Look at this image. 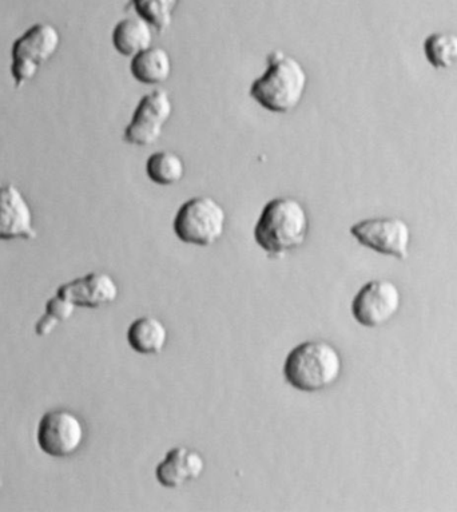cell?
<instances>
[{
    "label": "cell",
    "mask_w": 457,
    "mask_h": 512,
    "mask_svg": "<svg viewBox=\"0 0 457 512\" xmlns=\"http://www.w3.org/2000/svg\"><path fill=\"white\" fill-rule=\"evenodd\" d=\"M307 86L308 74L301 62L274 50L266 58L265 73L250 86L249 95L270 113L288 114L300 105Z\"/></svg>",
    "instance_id": "6da1fadb"
},
{
    "label": "cell",
    "mask_w": 457,
    "mask_h": 512,
    "mask_svg": "<svg viewBox=\"0 0 457 512\" xmlns=\"http://www.w3.org/2000/svg\"><path fill=\"white\" fill-rule=\"evenodd\" d=\"M309 216L293 197H277L264 206L254 226V241L272 257L284 256L307 241Z\"/></svg>",
    "instance_id": "7a4b0ae2"
},
{
    "label": "cell",
    "mask_w": 457,
    "mask_h": 512,
    "mask_svg": "<svg viewBox=\"0 0 457 512\" xmlns=\"http://www.w3.org/2000/svg\"><path fill=\"white\" fill-rule=\"evenodd\" d=\"M343 359L331 343L321 340L305 341L293 348L286 357V383L301 392L327 390L340 379Z\"/></svg>",
    "instance_id": "3957f363"
},
{
    "label": "cell",
    "mask_w": 457,
    "mask_h": 512,
    "mask_svg": "<svg viewBox=\"0 0 457 512\" xmlns=\"http://www.w3.org/2000/svg\"><path fill=\"white\" fill-rule=\"evenodd\" d=\"M225 209L220 202L209 196L190 198L178 209L173 221V230L184 244L208 248L224 236Z\"/></svg>",
    "instance_id": "277c9868"
},
{
    "label": "cell",
    "mask_w": 457,
    "mask_h": 512,
    "mask_svg": "<svg viewBox=\"0 0 457 512\" xmlns=\"http://www.w3.org/2000/svg\"><path fill=\"white\" fill-rule=\"evenodd\" d=\"M62 37L51 23L31 26L14 42L11 49V75L18 89L37 77L39 69L57 54Z\"/></svg>",
    "instance_id": "5b68a950"
},
{
    "label": "cell",
    "mask_w": 457,
    "mask_h": 512,
    "mask_svg": "<svg viewBox=\"0 0 457 512\" xmlns=\"http://www.w3.org/2000/svg\"><path fill=\"white\" fill-rule=\"evenodd\" d=\"M174 111L173 101L168 91L156 89L143 95L135 107L133 117L126 126L123 138L134 146L156 144L164 134Z\"/></svg>",
    "instance_id": "8992f818"
},
{
    "label": "cell",
    "mask_w": 457,
    "mask_h": 512,
    "mask_svg": "<svg viewBox=\"0 0 457 512\" xmlns=\"http://www.w3.org/2000/svg\"><path fill=\"white\" fill-rule=\"evenodd\" d=\"M85 438V424L71 411H49L39 420L38 446L53 458H69L77 454Z\"/></svg>",
    "instance_id": "52a82bcc"
},
{
    "label": "cell",
    "mask_w": 457,
    "mask_h": 512,
    "mask_svg": "<svg viewBox=\"0 0 457 512\" xmlns=\"http://www.w3.org/2000/svg\"><path fill=\"white\" fill-rule=\"evenodd\" d=\"M351 234L365 248L384 256L399 260H407L409 257L411 229L401 218H367L353 224Z\"/></svg>",
    "instance_id": "ba28073f"
},
{
    "label": "cell",
    "mask_w": 457,
    "mask_h": 512,
    "mask_svg": "<svg viewBox=\"0 0 457 512\" xmlns=\"http://www.w3.org/2000/svg\"><path fill=\"white\" fill-rule=\"evenodd\" d=\"M401 307L399 287L391 280H372L357 292L352 315L363 327L379 328L388 324Z\"/></svg>",
    "instance_id": "9c48e42d"
},
{
    "label": "cell",
    "mask_w": 457,
    "mask_h": 512,
    "mask_svg": "<svg viewBox=\"0 0 457 512\" xmlns=\"http://www.w3.org/2000/svg\"><path fill=\"white\" fill-rule=\"evenodd\" d=\"M37 237L33 208L25 194L17 185H0V241H30Z\"/></svg>",
    "instance_id": "30bf717a"
},
{
    "label": "cell",
    "mask_w": 457,
    "mask_h": 512,
    "mask_svg": "<svg viewBox=\"0 0 457 512\" xmlns=\"http://www.w3.org/2000/svg\"><path fill=\"white\" fill-rule=\"evenodd\" d=\"M57 295L70 301L75 307L98 309L117 301L119 287L105 272H91L89 275L71 280L57 289Z\"/></svg>",
    "instance_id": "8fae6325"
},
{
    "label": "cell",
    "mask_w": 457,
    "mask_h": 512,
    "mask_svg": "<svg viewBox=\"0 0 457 512\" xmlns=\"http://www.w3.org/2000/svg\"><path fill=\"white\" fill-rule=\"evenodd\" d=\"M206 462L204 456L192 448L174 447L157 466L158 483L166 488H180L200 479L204 475Z\"/></svg>",
    "instance_id": "7c38bea8"
},
{
    "label": "cell",
    "mask_w": 457,
    "mask_h": 512,
    "mask_svg": "<svg viewBox=\"0 0 457 512\" xmlns=\"http://www.w3.org/2000/svg\"><path fill=\"white\" fill-rule=\"evenodd\" d=\"M154 27L149 25L142 18L122 19L114 27L113 39L114 49L123 57L134 58L135 55L150 49L154 41Z\"/></svg>",
    "instance_id": "4fadbf2b"
},
{
    "label": "cell",
    "mask_w": 457,
    "mask_h": 512,
    "mask_svg": "<svg viewBox=\"0 0 457 512\" xmlns=\"http://www.w3.org/2000/svg\"><path fill=\"white\" fill-rule=\"evenodd\" d=\"M168 339V328L154 316L139 317L127 329V343L139 355H160Z\"/></svg>",
    "instance_id": "5bb4252c"
},
{
    "label": "cell",
    "mask_w": 457,
    "mask_h": 512,
    "mask_svg": "<svg viewBox=\"0 0 457 512\" xmlns=\"http://www.w3.org/2000/svg\"><path fill=\"white\" fill-rule=\"evenodd\" d=\"M130 73L135 81L147 86L168 82L173 73L170 54L162 47H153L131 58Z\"/></svg>",
    "instance_id": "9a60e30c"
},
{
    "label": "cell",
    "mask_w": 457,
    "mask_h": 512,
    "mask_svg": "<svg viewBox=\"0 0 457 512\" xmlns=\"http://www.w3.org/2000/svg\"><path fill=\"white\" fill-rule=\"evenodd\" d=\"M146 174L156 185L173 186L184 180L186 165L177 153L161 150L147 158Z\"/></svg>",
    "instance_id": "2e32d148"
},
{
    "label": "cell",
    "mask_w": 457,
    "mask_h": 512,
    "mask_svg": "<svg viewBox=\"0 0 457 512\" xmlns=\"http://www.w3.org/2000/svg\"><path fill=\"white\" fill-rule=\"evenodd\" d=\"M178 3L180 0H131V6L138 17L160 34L172 26Z\"/></svg>",
    "instance_id": "e0dca14e"
},
{
    "label": "cell",
    "mask_w": 457,
    "mask_h": 512,
    "mask_svg": "<svg viewBox=\"0 0 457 512\" xmlns=\"http://www.w3.org/2000/svg\"><path fill=\"white\" fill-rule=\"evenodd\" d=\"M424 54L435 69H448L457 62V35L433 33L424 41Z\"/></svg>",
    "instance_id": "ac0fdd59"
},
{
    "label": "cell",
    "mask_w": 457,
    "mask_h": 512,
    "mask_svg": "<svg viewBox=\"0 0 457 512\" xmlns=\"http://www.w3.org/2000/svg\"><path fill=\"white\" fill-rule=\"evenodd\" d=\"M75 308L77 307H75L74 304L62 299L61 296L55 293V296L47 301L45 315H43L41 319L38 320L37 325H35V333H37L39 337L49 336L59 324L65 323V321L71 319V316L74 315Z\"/></svg>",
    "instance_id": "d6986e66"
}]
</instances>
